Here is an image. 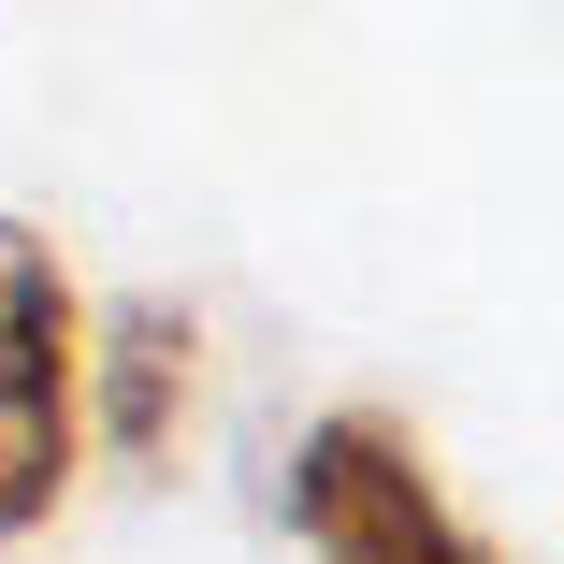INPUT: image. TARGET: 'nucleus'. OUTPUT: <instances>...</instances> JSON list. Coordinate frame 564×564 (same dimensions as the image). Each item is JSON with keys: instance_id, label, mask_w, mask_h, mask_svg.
<instances>
[{"instance_id": "1", "label": "nucleus", "mask_w": 564, "mask_h": 564, "mask_svg": "<svg viewBox=\"0 0 564 564\" xmlns=\"http://www.w3.org/2000/svg\"><path fill=\"white\" fill-rule=\"evenodd\" d=\"M87 464V290L0 217V550H30Z\"/></svg>"}, {"instance_id": "2", "label": "nucleus", "mask_w": 564, "mask_h": 564, "mask_svg": "<svg viewBox=\"0 0 564 564\" xmlns=\"http://www.w3.org/2000/svg\"><path fill=\"white\" fill-rule=\"evenodd\" d=\"M290 535H304V564H507L464 507L434 492L420 434L377 420V405H333L290 448Z\"/></svg>"}, {"instance_id": "3", "label": "nucleus", "mask_w": 564, "mask_h": 564, "mask_svg": "<svg viewBox=\"0 0 564 564\" xmlns=\"http://www.w3.org/2000/svg\"><path fill=\"white\" fill-rule=\"evenodd\" d=\"M188 391H203V333H188V304H117V333L87 348V420L117 434L131 464H174Z\"/></svg>"}]
</instances>
